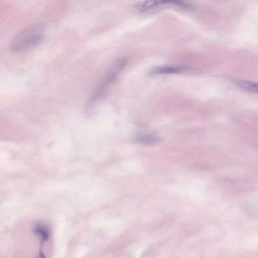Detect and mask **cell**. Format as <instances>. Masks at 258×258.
Here are the masks:
<instances>
[{"label":"cell","instance_id":"cell-1","mask_svg":"<svg viewBox=\"0 0 258 258\" xmlns=\"http://www.w3.org/2000/svg\"><path fill=\"white\" fill-rule=\"evenodd\" d=\"M43 38V32L40 27L30 26L23 30L14 37L10 48L15 52L28 50L39 44Z\"/></svg>","mask_w":258,"mask_h":258},{"label":"cell","instance_id":"cell-2","mask_svg":"<svg viewBox=\"0 0 258 258\" xmlns=\"http://www.w3.org/2000/svg\"><path fill=\"white\" fill-rule=\"evenodd\" d=\"M164 5H175L186 10L192 8L185 0H144L136 5V9L139 12H145Z\"/></svg>","mask_w":258,"mask_h":258},{"label":"cell","instance_id":"cell-3","mask_svg":"<svg viewBox=\"0 0 258 258\" xmlns=\"http://www.w3.org/2000/svg\"><path fill=\"white\" fill-rule=\"evenodd\" d=\"M183 70V68L170 66H161L155 68L150 72L151 75L157 74H168L178 73Z\"/></svg>","mask_w":258,"mask_h":258},{"label":"cell","instance_id":"cell-4","mask_svg":"<svg viewBox=\"0 0 258 258\" xmlns=\"http://www.w3.org/2000/svg\"><path fill=\"white\" fill-rule=\"evenodd\" d=\"M136 141L143 145H153L160 142V138L154 135H142L136 138Z\"/></svg>","mask_w":258,"mask_h":258},{"label":"cell","instance_id":"cell-5","mask_svg":"<svg viewBox=\"0 0 258 258\" xmlns=\"http://www.w3.org/2000/svg\"><path fill=\"white\" fill-rule=\"evenodd\" d=\"M33 231L40 238L41 243L47 241L49 239L48 229L45 225L42 223L36 224L34 227Z\"/></svg>","mask_w":258,"mask_h":258},{"label":"cell","instance_id":"cell-6","mask_svg":"<svg viewBox=\"0 0 258 258\" xmlns=\"http://www.w3.org/2000/svg\"><path fill=\"white\" fill-rule=\"evenodd\" d=\"M237 85L242 89L252 93L257 92V84L256 83L245 80H238Z\"/></svg>","mask_w":258,"mask_h":258},{"label":"cell","instance_id":"cell-7","mask_svg":"<svg viewBox=\"0 0 258 258\" xmlns=\"http://www.w3.org/2000/svg\"><path fill=\"white\" fill-rule=\"evenodd\" d=\"M127 63V59L121 57L117 59L113 64V70L114 72L121 71Z\"/></svg>","mask_w":258,"mask_h":258},{"label":"cell","instance_id":"cell-8","mask_svg":"<svg viewBox=\"0 0 258 258\" xmlns=\"http://www.w3.org/2000/svg\"><path fill=\"white\" fill-rule=\"evenodd\" d=\"M116 76V73L114 72H110L106 77L105 83H109L114 81Z\"/></svg>","mask_w":258,"mask_h":258}]
</instances>
